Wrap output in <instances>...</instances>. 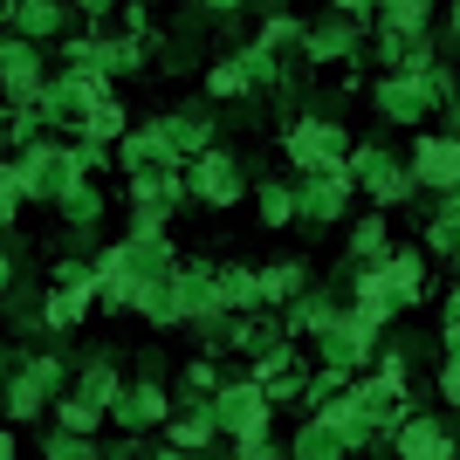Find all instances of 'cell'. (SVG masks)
<instances>
[{"label":"cell","instance_id":"obj_1","mask_svg":"<svg viewBox=\"0 0 460 460\" xmlns=\"http://www.w3.org/2000/svg\"><path fill=\"white\" fill-rule=\"evenodd\" d=\"M330 152H337V131H316V124L296 131V158H303V165H323Z\"/></svg>","mask_w":460,"mask_h":460},{"label":"cell","instance_id":"obj_2","mask_svg":"<svg viewBox=\"0 0 460 460\" xmlns=\"http://www.w3.org/2000/svg\"><path fill=\"white\" fill-rule=\"evenodd\" d=\"M420 172L433 179V186H447V179H454V145H433V137H426V152H420Z\"/></svg>","mask_w":460,"mask_h":460}]
</instances>
